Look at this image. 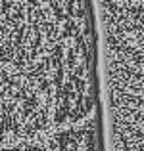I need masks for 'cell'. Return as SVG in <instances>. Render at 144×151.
<instances>
[{"label": "cell", "instance_id": "6da1fadb", "mask_svg": "<svg viewBox=\"0 0 144 151\" xmlns=\"http://www.w3.org/2000/svg\"><path fill=\"white\" fill-rule=\"evenodd\" d=\"M0 151H50V149H48V145L41 144V142H19V144L0 147Z\"/></svg>", "mask_w": 144, "mask_h": 151}, {"label": "cell", "instance_id": "7a4b0ae2", "mask_svg": "<svg viewBox=\"0 0 144 151\" xmlns=\"http://www.w3.org/2000/svg\"><path fill=\"white\" fill-rule=\"evenodd\" d=\"M96 145H98V134H94V136L89 138V142L85 144L83 151H96Z\"/></svg>", "mask_w": 144, "mask_h": 151}]
</instances>
